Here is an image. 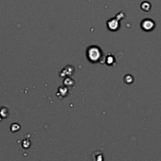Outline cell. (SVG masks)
Returning <instances> with one entry per match:
<instances>
[{"mask_svg":"<svg viewBox=\"0 0 161 161\" xmlns=\"http://www.w3.org/2000/svg\"><path fill=\"white\" fill-rule=\"evenodd\" d=\"M86 56L90 62H98L101 56V51L98 47H90L86 51Z\"/></svg>","mask_w":161,"mask_h":161,"instance_id":"1","label":"cell"},{"mask_svg":"<svg viewBox=\"0 0 161 161\" xmlns=\"http://www.w3.org/2000/svg\"><path fill=\"white\" fill-rule=\"evenodd\" d=\"M68 83V85H69V86H72V85L74 84V82L72 81V80H71V79H69V78H67L66 80H65V82H64V84L65 85H67Z\"/></svg>","mask_w":161,"mask_h":161,"instance_id":"6","label":"cell"},{"mask_svg":"<svg viewBox=\"0 0 161 161\" xmlns=\"http://www.w3.org/2000/svg\"><path fill=\"white\" fill-rule=\"evenodd\" d=\"M156 26V24L151 19H145L141 21V27L143 30L145 32H150V31L153 30Z\"/></svg>","mask_w":161,"mask_h":161,"instance_id":"2","label":"cell"},{"mask_svg":"<svg viewBox=\"0 0 161 161\" xmlns=\"http://www.w3.org/2000/svg\"><path fill=\"white\" fill-rule=\"evenodd\" d=\"M141 7L144 11H150V10L151 9V5H150V2H145L141 4Z\"/></svg>","mask_w":161,"mask_h":161,"instance_id":"4","label":"cell"},{"mask_svg":"<svg viewBox=\"0 0 161 161\" xmlns=\"http://www.w3.org/2000/svg\"><path fill=\"white\" fill-rule=\"evenodd\" d=\"M133 81H134V79H133V77L131 76L127 75L124 77V82H125V83H131Z\"/></svg>","mask_w":161,"mask_h":161,"instance_id":"5","label":"cell"},{"mask_svg":"<svg viewBox=\"0 0 161 161\" xmlns=\"http://www.w3.org/2000/svg\"><path fill=\"white\" fill-rule=\"evenodd\" d=\"M107 26L109 28L110 30L112 31H116L120 27V24L119 21L116 19H112V20L108 21V23H107Z\"/></svg>","mask_w":161,"mask_h":161,"instance_id":"3","label":"cell"}]
</instances>
